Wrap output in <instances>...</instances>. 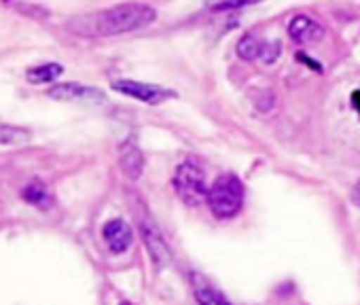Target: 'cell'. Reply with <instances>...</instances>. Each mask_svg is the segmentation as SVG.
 Listing matches in <instances>:
<instances>
[{"instance_id":"7c38bea8","label":"cell","mask_w":360,"mask_h":305,"mask_svg":"<svg viewBox=\"0 0 360 305\" xmlns=\"http://www.w3.org/2000/svg\"><path fill=\"white\" fill-rule=\"evenodd\" d=\"M64 72V68L60 64H43V66H34L26 72V79L32 85H43V83H51L56 81L60 74Z\"/></svg>"},{"instance_id":"8fae6325","label":"cell","mask_w":360,"mask_h":305,"mask_svg":"<svg viewBox=\"0 0 360 305\" xmlns=\"http://www.w3.org/2000/svg\"><path fill=\"white\" fill-rule=\"evenodd\" d=\"M22 197H24L28 204H32V206H37V208H41V210H49V208L53 206V195H51V191L47 189V185L41 183V181L30 183V185L22 191Z\"/></svg>"},{"instance_id":"4fadbf2b","label":"cell","mask_w":360,"mask_h":305,"mask_svg":"<svg viewBox=\"0 0 360 305\" xmlns=\"http://www.w3.org/2000/svg\"><path fill=\"white\" fill-rule=\"evenodd\" d=\"M30 140V131L24 127L0 125V144H24Z\"/></svg>"},{"instance_id":"2e32d148","label":"cell","mask_w":360,"mask_h":305,"mask_svg":"<svg viewBox=\"0 0 360 305\" xmlns=\"http://www.w3.org/2000/svg\"><path fill=\"white\" fill-rule=\"evenodd\" d=\"M352 102H354V108H356L358 115H360V91H354V93H352Z\"/></svg>"},{"instance_id":"8992f818","label":"cell","mask_w":360,"mask_h":305,"mask_svg":"<svg viewBox=\"0 0 360 305\" xmlns=\"http://www.w3.org/2000/svg\"><path fill=\"white\" fill-rule=\"evenodd\" d=\"M102 238H104L106 246L110 248V252L121 254V252H125V250L131 246V242H134V231H131V227H129L125 221L115 219V221H108V223L104 225Z\"/></svg>"},{"instance_id":"5b68a950","label":"cell","mask_w":360,"mask_h":305,"mask_svg":"<svg viewBox=\"0 0 360 305\" xmlns=\"http://www.w3.org/2000/svg\"><path fill=\"white\" fill-rule=\"evenodd\" d=\"M112 89L121 91L129 98H136L144 104H161L163 100L174 96V91H169V89H163L159 85L138 83V81H117V83H112Z\"/></svg>"},{"instance_id":"9c48e42d","label":"cell","mask_w":360,"mask_h":305,"mask_svg":"<svg viewBox=\"0 0 360 305\" xmlns=\"http://www.w3.org/2000/svg\"><path fill=\"white\" fill-rule=\"evenodd\" d=\"M49 96L56 100H64V102H77V100H102V93L96 89H89L85 85L79 83H64V85H56L53 89H49Z\"/></svg>"},{"instance_id":"52a82bcc","label":"cell","mask_w":360,"mask_h":305,"mask_svg":"<svg viewBox=\"0 0 360 305\" xmlns=\"http://www.w3.org/2000/svg\"><path fill=\"white\" fill-rule=\"evenodd\" d=\"M288 34H290L292 41H297V43H301V45H309V43L322 41L326 32H324V28H322L318 22H314L311 18H307V15H297V18L290 22V26H288Z\"/></svg>"},{"instance_id":"5bb4252c","label":"cell","mask_w":360,"mask_h":305,"mask_svg":"<svg viewBox=\"0 0 360 305\" xmlns=\"http://www.w3.org/2000/svg\"><path fill=\"white\" fill-rule=\"evenodd\" d=\"M261 0H208L206 7L210 11H231V9H242L248 5H257Z\"/></svg>"},{"instance_id":"ba28073f","label":"cell","mask_w":360,"mask_h":305,"mask_svg":"<svg viewBox=\"0 0 360 305\" xmlns=\"http://www.w3.org/2000/svg\"><path fill=\"white\" fill-rule=\"evenodd\" d=\"M142 238H144V244H146V248H148L153 261L159 263V265H163V263L169 259V250H167V244H165V240L161 238L157 225L150 223V219H144V221H142Z\"/></svg>"},{"instance_id":"30bf717a","label":"cell","mask_w":360,"mask_h":305,"mask_svg":"<svg viewBox=\"0 0 360 305\" xmlns=\"http://www.w3.org/2000/svg\"><path fill=\"white\" fill-rule=\"evenodd\" d=\"M119 162H121V168L123 172L129 176V179H138L142 174V168H144V160H142V152L136 144L131 142H125L121 146V155H119Z\"/></svg>"},{"instance_id":"277c9868","label":"cell","mask_w":360,"mask_h":305,"mask_svg":"<svg viewBox=\"0 0 360 305\" xmlns=\"http://www.w3.org/2000/svg\"><path fill=\"white\" fill-rule=\"evenodd\" d=\"M280 51H282V45L278 41H265L255 34H246L238 43V56L248 62L259 60L263 64H274L280 58Z\"/></svg>"},{"instance_id":"3957f363","label":"cell","mask_w":360,"mask_h":305,"mask_svg":"<svg viewBox=\"0 0 360 305\" xmlns=\"http://www.w3.org/2000/svg\"><path fill=\"white\" fill-rule=\"evenodd\" d=\"M174 187H176V193L180 195V200L189 206L204 204L208 200V191H210L206 187L204 172L193 162H185L178 166L176 176H174Z\"/></svg>"},{"instance_id":"6da1fadb","label":"cell","mask_w":360,"mask_h":305,"mask_svg":"<svg viewBox=\"0 0 360 305\" xmlns=\"http://www.w3.org/2000/svg\"><path fill=\"white\" fill-rule=\"evenodd\" d=\"M157 18L155 9L146 5H121L100 13L75 18L68 28L79 37H112L131 30H140L153 24Z\"/></svg>"},{"instance_id":"7a4b0ae2","label":"cell","mask_w":360,"mask_h":305,"mask_svg":"<svg viewBox=\"0 0 360 305\" xmlns=\"http://www.w3.org/2000/svg\"><path fill=\"white\" fill-rule=\"evenodd\" d=\"M244 185L233 174L219 176L208 191V206L217 219H231L242 210Z\"/></svg>"},{"instance_id":"9a60e30c","label":"cell","mask_w":360,"mask_h":305,"mask_svg":"<svg viewBox=\"0 0 360 305\" xmlns=\"http://www.w3.org/2000/svg\"><path fill=\"white\" fill-rule=\"evenodd\" d=\"M195 299L200 301V303H204V305H214V303H227V299L221 294V292H217V290H212V288H198L195 290Z\"/></svg>"}]
</instances>
